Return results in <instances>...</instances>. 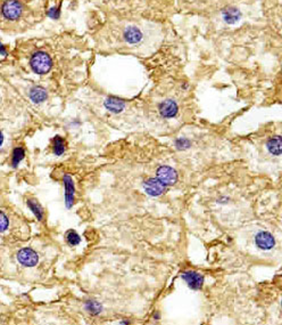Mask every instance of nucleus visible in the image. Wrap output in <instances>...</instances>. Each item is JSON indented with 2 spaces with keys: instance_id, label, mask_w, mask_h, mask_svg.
<instances>
[{
  "instance_id": "10",
  "label": "nucleus",
  "mask_w": 282,
  "mask_h": 325,
  "mask_svg": "<svg viewBox=\"0 0 282 325\" xmlns=\"http://www.w3.org/2000/svg\"><path fill=\"white\" fill-rule=\"evenodd\" d=\"M124 39H125L126 42L131 43V45H137L144 38V35L142 32L139 30L137 28H129L124 31Z\"/></svg>"
},
{
  "instance_id": "7",
  "label": "nucleus",
  "mask_w": 282,
  "mask_h": 325,
  "mask_svg": "<svg viewBox=\"0 0 282 325\" xmlns=\"http://www.w3.org/2000/svg\"><path fill=\"white\" fill-rule=\"evenodd\" d=\"M255 242L261 250H271L276 246V240H274L273 235L269 232H259L257 235L255 236Z\"/></svg>"
},
{
  "instance_id": "16",
  "label": "nucleus",
  "mask_w": 282,
  "mask_h": 325,
  "mask_svg": "<svg viewBox=\"0 0 282 325\" xmlns=\"http://www.w3.org/2000/svg\"><path fill=\"white\" fill-rule=\"evenodd\" d=\"M86 309L91 314V315H98V314L101 313L102 307L98 301L89 300V301H87V304H86Z\"/></svg>"
},
{
  "instance_id": "22",
  "label": "nucleus",
  "mask_w": 282,
  "mask_h": 325,
  "mask_svg": "<svg viewBox=\"0 0 282 325\" xmlns=\"http://www.w3.org/2000/svg\"><path fill=\"white\" fill-rule=\"evenodd\" d=\"M226 201H229L228 198H223V199H219V201H218V202H219V203H226Z\"/></svg>"
},
{
  "instance_id": "23",
  "label": "nucleus",
  "mask_w": 282,
  "mask_h": 325,
  "mask_svg": "<svg viewBox=\"0 0 282 325\" xmlns=\"http://www.w3.org/2000/svg\"><path fill=\"white\" fill-rule=\"evenodd\" d=\"M2 143H3V135L1 131H0V146L2 145Z\"/></svg>"
},
{
  "instance_id": "21",
  "label": "nucleus",
  "mask_w": 282,
  "mask_h": 325,
  "mask_svg": "<svg viewBox=\"0 0 282 325\" xmlns=\"http://www.w3.org/2000/svg\"><path fill=\"white\" fill-rule=\"evenodd\" d=\"M8 225H9L8 218H7V216L2 213V211H0V233L5 232L6 229L8 228Z\"/></svg>"
},
{
  "instance_id": "9",
  "label": "nucleus",
  "mask_w": 282,
  "mask_h": 325,
  "mask_svg": "<svg viewBox=\"0 0 282 325\" xmlns=\"http://www.w3.org/2000/svg\"><path fill=\"white\" fill-rule=\"evenodd\" d=\"M63 181L65 187V203H66V207L69 209V208H72L73 204H74V182H73V180L68 175H65Z\"/></svg>"
},
{
  "instance_id": "1",
  "label": "nucleus",
  "mask_w": 282,
  "mask_h": 325,
  "mask_svg": "<svg viewBox=\"0 0 282 325\" xmlns=\"http://www.w3.org/2000/svg\"><path fill=\"white\" fill-rule=\"evenodd\" d=\"M27 7L22 0H3L0 3V18H1V25H15L18 21L24 17Z\"/></svg>"
},
{
  "instance_id": "5",
  "label": "nucleus",
  "mask_w": 282,
  "mask_h": 325,
  "mask_svg": "<svg viewBox=\"0 0 282 325\" xmlns=\"http://www.w3.org/2000/svg\"><path fill=\"white\" fill-rule=\"evenodd\" d=\"M157 178L166 186L174 185L178 181L177 170L168 166H162L157 169Z\"/></svg>"
},
{
  "instance_id": "8",
  "label": "nucleus",
  "mask_w": 282,
  "mask_h": 325,
  "mask_svg": "<svg viewBox=\"0 0 282 325\" xmlns=\"http://www.w3.org/2000/svg\"><path fill=\"white\" fill-rule=\"evenodd\" d=\"M159 113L163 118L170 119V118H174L175 115L178 114L179 108L177 102L173 100H166L164 101L163 103H160L159 105Z\"/></svg>"
},
{
  "instance_id": "15",
  "label": "nucleus",
  "mask_w": 282,
  "mask_h": 325,
  "mask_svg": "<svg viewBox=\"0 0 282 325\" xmlns=\"http://www.w3.org/2000/svg\"><path fill=\"white\" fill-rule=\"evenodd\" d=\"M54 153L55 155L60 156L66 151V142H65L61 136H56L54 138V144H53Z\"/></svg>"
},
{
  "instance_id": "12",
  "label": "nucleus",
  "mask_w": 282,
  "mask_h": 325,
  "mask_svg": "<svg viewBox=\"0 0 282 325\" xmlns=\"http://www.w3.org/2000/svg\"><path fill=\"white\" fill-rule=\"evenodd\" d=\"M267 151H269L272 155L279 156L281 154V137L280 136H274L269 140L266 143Z\"/></svg>"
},
{
  "instance_id": "18",
  "label": "nucleus",
  "mask_w": 282,
  "mask_h": 325,
  "mask_svg": "<svg viewBox=\"0 0 282 325\" xmlns=\"http://www.w3.org/2000/svg\"><path fill=\"white\" fill-rule=\"evenodd\" d=\"M239 15L240 14L237 9L230 8L225 10L224 14H223V17H224V20L228 22V23H234V22L239 18Z\"/></svg>"
},
{
  "instance_id": "6",
  "label": "nucleus",
  "mask_w": 282,
  "mask_h": 325,
  "mask_svg": "<svg viewBox=\"0 0 282 325\" xmlns=\"http://www.w3.org/2000/svg\"><path fill=\"white\" fill-rule=\"evenodd\" d=\"M181 277L191 290H200L204 286V276L198 272L187 271L182 274Z\"/></svg>"
},
{
  "instance_id": "19",
  "label": "nucleus",
  "mask_w": 282,
  "mask_h": 325,
  "mask_svg": "<svg viewBox=\"0 0 282 325\" xmlns=\"http://www.w3.org/2000/svg\"><path fill=\"white\" fill-rule=\"evenodd\" d=\"M66 241L69 246L75 247L81 242V237H80V235L75 231H68L66 233Z\"/></svg>"
},
{
  "instance_id": "11",
  "label": "nucleus",
  "mask_w": 282,
  "mask_h": 325,
  "mask_svg": "<svg viewBox=\"0 0 282 325\" xmlns=\"http://www.w3.org/2000/svg\"><path fill=\"white\" fill-rule=\"evenodd\" d=\"M105 108H107L109 112L120 113L125 108V103H124V101L120 100V98L108 97L107 100L105 101Z\"/></svg>"
},
{
  "instance_id": "13",
  "label": "nucleus",
  "mask_w": 282,
  "mask_h": 325,
  "mask_svg": "<svg viewBox=\"0 0 282 325\" xmlns=\"http://www.w3.org/2000/svg\"><path fill=\"white\" fill-rule=\"evenodd\" d=\"M30 98L34 103H42L47 100V91L42 87H34L30 91Z\"/></svg>"
},
{
  "instance_id": "4",
  "label": "nucleus",
  "mask_w": 282,
  "mask_h": 325,
  "mask_svg": "<svg viewBox=\"0 0 282 325\" xmlns=\"http://www.w3.org/2000/svg\"><path fill=\"white\" fill-rule=\"evenodd\" d=\"M17 260L25 267H34L39 261V255L31 248H24L18 251Z\"/></svg>"
},
{
  "instance_id": "20",
  "label": "nucleus",
  "mask_w": 282,
  "mask_h": 325,
  "mask_svg": "<svg viewBox=\"0 0 282 325\" xmlns=\"http://www.w3.org/2000/svg\"><path fill=\"white\" fill-rule=\"evenodd\" d=\"M190 145H191V143H190V141L187 140V138H185V137L178 138V140L175 141V147H177L178 149H180V151H183V149L189 148Z\"/></svg>"
},
{
  "instance_id": "2",
  "label": "nucleus",
  "mask_w": 282,
  "mask_h": 325,
  "mask_svg": "<svg viewBox=\"0 0 282 325\" xmlns=\"http://www.w3.org/2000/svg\"><path fill=\"white\" fill-rule=\"evenodd\" d=\"M30 67L36 74H46L53 67V61L48 54L45 52H36L32 55Z\"/></svg>"
},
{
  "instance_id": "14",
  "label": "nucleus",
  "mask_w": 282,
  "mask_h": 325,
  "mask_svg": "<svg viewBox=\"0 0 282 325\" xmlns=\"http://www.w3.org/2000/svg\"><path fill=\"white\" fill-rule=\"evenodd\" d=\"M27 204H28V207L30 208V210L32 211V213L34 214V216L36 217V219H39V220H43V217H45V211H43L42 207L40 206V204L36 202V201L28 200Z\"/></svg>"
},
{
  "instance_id": "17",
  "label": "nucleus",
  "mask_w": 282,
  "mask_h": 325,
  "mask_svg": "<svg viewBox=\"0 0 282 325\" xmlns=\"http://www.w3.org/2000/svg\"><path fill=\"white\" fill-rule=\"evenodd\" d=\"M24 155H25V152L22 147H16L15 149H14V151H13V159H12V164H13L14 168H16L18 164L21 163L22 160L24 159Z\"/></svg>"
},
{
  "instance_id": "3",
  "label": "nucleus",
  "mask_w": 282,
  "mask_h": 325,
  "mask_svg": "<svg viewBox=\"0 0 282 325\" xmlns=\"http://www.w3.org/2000/svg\"><path fill=\"white\" fill-rule=\"evenodd\" d=\"M144 189L149 196L157 198V196H160L163 193L166 192L167 186L163 184L158 178H148L144 182Z\"/></svg>"
}]
</instances>
